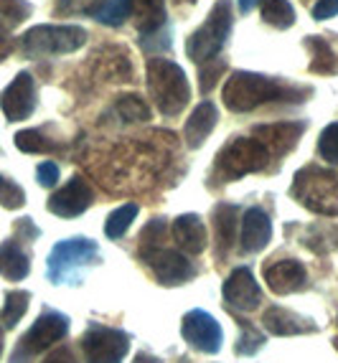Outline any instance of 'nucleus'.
<instances>
[{
	"label": "nucleus",
	"instance_id": "c03bdc74",
	"mask_svg": "<svg viewBox=\"0 0 338 363\" xmlns=\"http://www.w3.org/2000/svg\"><path fill=\"white\" fill-rule=\"evenodd\" d=\"M181 3H191V0H181Z\"/></svg>",
	"mask_w": 338,
	"mask_h": 363
},
{
	"label": "nucleus",
	"instance_id": "f257e3e1",
	"mask_svg": "<svg viewBox=\"0 0 338 363\" xmlns=\"http://www.w3.org/2000/svg\"><path fill=\"white\" fill-rule=\"evenodd\" d=\"M295 89L254 72H234L224 84V104L231 112H252V109L262 107L267 102H275V99L295 102Z\"/></svg>",
	"mask_w": 338,
	"mask_h": 363
},
{
	"label": "nucleus",
	"instance_id": "9d476101",
	"mask_svg": "<svg viewBox=\"0 0 338 363\" xmlns=\"http://www.w3.org/2000/svg\"><path fill=\"white\" fill-rule=\"evenodd\" d=\"M183 338L201 353H217L222 348V325L204 310H191L183 315Z\"/></svg>",
	"mask_w": 338,
	"mask_h": 363
},
{
	"label": "nucleus",
	"instance_id": "c9c22d12",
	"mask_svg": "<svg viewBox=\"0 0 338 363\" xmlns=\"http://www.w3.org/2000/svg\"><path fill=\"white\" fill-rule=\"evenodd\" d=\"M0 13H3L11 23H21L31 13V6L23 3V0H0Z\"/></svg>",
	"mask_w": 338,
	"mask_h": 363
},
{
	"label": "nucleus",
	"instance_id": "2eb2a0df",
	"mask_svg": "<svg viewBox=\"0 0 338 363\" xmlns=\"http://www.w3.org/2000/svg\"><path fill=\"white\" fill-rule=\"evenodd\" d=\"M265 282L275 295H290V292L305 290L308 272L295 259H280L265 267Z\"/></svg>",
	"mask_w": 338,
	"mask_h": 363
},
{
	"label": "nucleus",
	"instance_id": "f704fd0d",
	"mask_svg": "<svg viewBox=\"0 0 338 363\" xmlns=\"http://www.w3.org/2000/svg\"><path fill=\"white\" fill-rule=\"evenodd\" d=\"M224 69H227V64H224L222 59H212V61H206L204 69H201V91H212V86L217 84V79L224 74Z\"/></svg>",
	"mask_w": 338,
	"mask_h": 363
},
{
	"label": "nucleus",
	"instance_id": "e433bc0d",
	"mask_svg": "<svg viewBox=\"0 0 338 363\" xmlns=\"http://www.w3.org/2000/svg\"><path fill=\"white\" fill-rule=\"evenodd\" d=\"M38 176V183H41L43 188H54L56 181H59V165L56 163H41L36 170Z\"/></svg>",
	"mask_w": 338,
	"mask_h": 363
},
{
	"label": "nucleus",
	"instance_id": "79ce46f5",
	"mask_svg": "<svg viewBox=\"0 0 338 363\" xmlns=\"http://www.w3.org/2000/svg\"><path fill=\"white\" fill-rule=\"evenodd\" d=\"M133 363H160V361H158V358H153V356H148V353H138Z\"/></svg>",
	"mask_w": 338,
	"mask_h": 363
},
{
	"label": "nucleus",
	"instance_id": "7c9ffc66",
	"mask_svg": "<svg viewBox=\"0 0 338 363\" xmlns=\"http://www.w3.org/2000/svg\"><path fill=\"white\" fill-rule=\"evenodd\" d=\"M163 231H165L163 218H153L151 224L145 226L143 234H140V255L148 257V255H153L156 249H160V239H163Z\"/></svg>",
	"mask_w": 338,
	"mask_h": 363
},
{
	"label": "nucleus",
	"instance_id": "f3484780",
	"mask_svg": "<svg viewBox=\"0 0 338 363\" xmlns=\"http://www.w3.org/2000/svg\"><path fill=\"white\" fill-rule=\"evenodd\" d=\"M219 122V109L214 102H201L199 107L193 109L191 117L186 120V128H183V135H186L188 147H201L206 143V138L212 135V130L217 128Z\"/></svg>",
	"mask_w": 338,
	"mask_h": 363
},
{
	"label": "nucleus",
	"instance_id": "6ab92c4d",
	"mask_svg": "<svg viewBox=\"0 0 338 363\" xmlns=\"http://www.w3.org/2000/svg\"><path fill=\"white\" fill-rule=\"evenodd\" d=\"M302 125H262V128L254 130V138L260 140L262 145L272 152H278V155H283V152H288L290 147L295 145L298 138L302 135Z\"/></svg>",
	"mask_w": 338,
	"mask_h": 363
},
{
	"label": "nucleus",
	"instance_id": "423d86ee",
	"mask_svg": "<svg viewBox=\"0 0 338 363\" xmlns=\"http://www.w3.org/2000/svg\"><path fill=\"white\" fill-rule=\"evenodd\" d=\"M270 163V150L257 138H236L222 147L217 155V176L222 181H236L241 176L265 170Z\"/></svg>",
	"mask_w": 338,
	"mask_h": 363
},
{
	"label": "nucleus",
	"instance_id": "c85d7f7f",
	"mask_svg": "<svg viewBox=\"0 0 338 363\" xmlns=\"http://www.w3.org/2000/svg\"><path fill=\"white\" fill-rule=\"evenodd\" d=\"M115 109L125 122H143L151 117V109H148V104H145L138 94H122V97L117 99Z\"/></svg>",
	"mask_w": 338,
	"mask_h": 363
},
{
	"label": "nucleus",
	"instance_id": "bb28decb",
	"mask_svg": "<svg viewBox=\"0 0 338 363\" xmlns=\"http://www.w3.org/2000/svg\"><path fill=\"white\" fill-rule=\"evenodd\" d=\"M28 300L31 295L23 290H16V292H8L6 295V305H3V310H0V323H3V328H16L21 323V318L26 315V310H28Z\"/></svg>",
	"mask_w": 338,
	"mask_h": 363
},
{
	"label": "nucleus",
	"instance_id": "393cba45",
	"mask_svg": "<svg viewBox=\"0 0 338 363\" xmlns=\"http://www.w3.org/2000/svg\"><path fill=\"white\" fill-rule=\"evenodd\" d=\"M305 46H308L310 56H313V61H310V72L313 74H336L338 72L336 54H333V49L323 41V38L308 36L305 38Z\"/></svg>",
	"mask_w": 338,
	"mask_h": 363
},
{
	"label": "nucleus",
	"instance_id": "4468645a",
	"mask_svg": "<svg viewBox=\"0 0 338 363\" xmlns=\"http://www.w3.org/2000/svg\"><path fill=\"white\" fill-rule=\"evenodd\" d=\"M145 259L151 262L153 274L158 277V282L163 285H181L186 279L193 277V264L175 249H156L153 255H148Z\"/></svg>",
	"mask_w": 338,
	"mask_h": 363
},
{
	"label": "nucleus",
	"instance_id": "dca6fc26",
	"mask_svg": "<svg viewBox=\"0 0 338 363\" xmlns=\"http://www.w3.org/2000/svg\"><path fill=\"white\" fill-rule=\"evenodd\" d=\"M272 239V221L262 208H249L241 218V249L262 252Z\"/></svg>",
	"mask_w": 338,
	"mask_h": 363
},
{
	"label": "nucleus",
	"instance_id": "4c0bfd02",
	"mask_svg": "<svg viewBox=\"0 0 338 363\" xmlns=\"http://www.w3.org/2000/svg\"><path fill=\"white\" fill-rule=\"evenodd\" d=\"M338 13V0H318L313 6V18L315 21H328Z\"/></svg>",
	"mask_w": 338,
	"mask_h": 363
},
{
	"label": "nucleus",
	"instance_id": "a19ab883",
	"mask_svg": "<svg viewBox=\"0 0 338 363\" xmlns=\"http://www.w3.org/2000/svg\"><path fill=\"white\" fill-rule=\"evenodd\" d=\"M236 3H239V11L241 13H249L254 6H257V3H260V0H236Z\"/></svg>",
	"mask_w": 338,
	"mask_h": 363
},
{
	"label": "nucleus",
	"instance_id": "4be33fe9",
	"mask_svg": "<svg viewBox=\"0 0 338 363\" xmlns=\"http://www.w3.org/2000/svg\"><path fill=\"white\" fill-rule=\"evenodd\" d=\"M28 269H31L28 255H26L18 244L16 242L0 244V274L3 277L18 282V279H23L28 274Z\"/></svg>",
	"mask_w": 338,
	"mask_h": 363
},
{
	"label": "nucleus",
	"instance_id": "39448f33",
	"mask_svg": "<svg viewBox=\"0 0 338 363\" xmlns=\"http://www.w3.org/2000/svg\"><path fill=\"white\" fill-rule=\"evenodd\" d=\"M87 43V30L82 26H33L21 38V49L31 59L38 56L74 54Z\"/></svg>",
	"mask_w": 338,
	"mask_h": 363
},
{
	"label": "nucleus",
	"instance_id": "72a5a7b5",
	"mask_svg": "<svg viewBox=\"0 0 338 363\" xmlns=\"http://www.w3.org/2000/svg\"><path fill=\"white\" fill-rule=\"evenodd\" d=\"M262 343H265V335H260L254 328L244 325V333H241L239 343H236V353H241V356H249V353H257L262 348Z\"/></svg>",
	"mask_w": 338,
	"mask_h": 363
},
{
	"label": "nucleus",
	"instance_id": "0eeeda50",
	"mask_svg": "<svg viewBox=\"0 0 338 363\" xmlns=\"http://www.w3.org/2000/svg\"><path fill=\"white\" fill-rule=\"evenodd\" d=\"M82 348H84L87 363H122L130 348V338L115 328L94 325L82 338Z\"/></svg>",
	"mask_w": 338,
	"mask_h": 363
},
{
	"label": "nucleus",
	"instance_id": "412c9836",
	"mask_svg": "<svg viewBox=\"0 0 338 363\" xmlns=\"http://www.w3.org/2000/svg\"><path fill=\"white\" fill-rule=\"evenodd\" d=\"M214 234H217L219 255H227L231 244L236 242V206L229 203H219L214 208Z\"/></svg>",
	"mask_w": 338,
	"mask_h": 363
},
{
	"label": "nucleus",
	"instance_id": "37998d69",
	"mask_svg": "<svg viewBox=\"0 0 338 363\" xmlns=\"http://www.w3.org/2000/svg\"><path fill=\"white\" fill-rule=\"evenodd\" d=\"M0 356H3V330H0Z\"/></svg>",
	"mask_w": 338,
	"mask_h": 363
},
{
	"label": "nucleus",
	"instance_id": "9b49d317",
	"mask_svg": "<svg viewBox=\"0 0 338 363\" xmlns=\"http://www.w3.org/2000/svg\"><path fill=\"white\" fill-rule=\"evenodd\" d=\"M0 107L11 122H21L31 117V112L36 107V86H33V77L28 72H21L6 86V91L0 94Z\"/></svg>",
	"mask_w": 338,
	"mask_h": 363
},
{
	"label": "nucleus",
	"instance_id": "2f4dec72",
	"mask_svg": "<svg viewBox=\"0 0 338 363\" xmlns=\"http://www.w3.org/2000/svg\"><path fill=\"white\" fill-rule=\"evenodd\" d=\"M318 152H320V157H323V160L338 165V122L328 125V128L320 133Z\"/></svg>",
	"mask_w": 338,
	"mask_h": 363
},
{
	"label": "nucleus",
	"instance_id": "7ed1b4c3",
	"mask_svg": "<svg viewBox=\"0 0 338 363\" xmlns=\"http://www.w3.org/2000/svg\"><path fill=\"white\" fill-rule=\"evenodd\" d=\"M290 194L308 211L318 216H338V173L318 165H308L295 173Z\"/></svg>",
	"mask_w": 338,
	"mask_h": 363
},
{
	"label": "nucleus",
	"instance_id": "f8f14e48",
	"mask_svg": "<svg viewBox=\"0 0 338 363\" xmlns=\"http://www.w3.org/2000/svg\"><path fill=\"white\" fill-rule=\"evenodd\" d=\"M92 203V188L84 178L74 176L64 188H59L51 199H48V211L61 218H74L84 213Z\"/></svg>",
	"mask_w": 338,
	"mask_h": 363
},
{
	"label": "nucleus",
	"instance_id": "6e6552de",
	"mask_svg": "<svg viewBox=\"0 0 338 363\" xmlns=\"http://www.w3.org/2000/svg\"><path fill=\"white\" fill-rule=\"evenodd\" d=\"M94 257H97V244L84 239V236L59 242L51 249V255H48V279L51 282H61L72 269L89 264V259H94Z\"/></svg>",
	"mask_w": 338,
	"mask_h": 363
},
{
	"label": "nucleus",
	"instance_id": "ddd939ff",
	"mask_svg": "<svg viewBox=\"0 0 338 363\" xmlns=\"http://www.w3.org/2000/svg\"><path fill=\"white\" fill-rule=\"evenodd\" d=\"M224 297H227V303L234 305L241 313H252L262 303L260 285H257V279L247 267H239L229 274V279L224 282Z\"/></svg>",
	"mask_w": 338,
	"mask_h": 363
},
{
	"label": "nucleus",
	"instance_id": "f03ea898",
	"mask_svg": "<svg viewBox=\"0 0 338 363\" xmlns=\"http://www.w3.org/2000/svg\"><path fill=\"white\" fill-rule=\"evenodd\" d=\"M148 89H151L156 107L165 117L181 115L191 99V86H188L183 69L173 61L160 59V56L148 59Z\"/></svg>",
	"mask_w": 338,
	"mask_h": 363
},
{
	"label": "nucleus",
	"instance_id": "5701e85b",
	"mask_svg": "<svg viewBox=\"0 0 338 363\" xmlns=\"http://www.w3.org/2000/svg\"><path fill=\"white\" fill-rule=\"evenodd\" d=\"M87 13L109 28H120L130 18V0H94L87 6Z\"/></svg>",
	"mask_w": 338,
	"mask_h": 363
},
{
	"label": "nucleus",
	"instance_id": "b1692460",
	"mask_svg": "<svg viewBox=\"0 0 338 363\" xmlns=\"http://www.w3.org/2000/svg\"><path fill=\"white\" fill-rule=\"evenodd\" d=\"M265 328L272 335H298L305 333V330H313L310 325H302V320L295 313H290L285 308H270L262 318Z\"/></svg>",
	"mask_w": 338,
	"mask_h": 363
},
{
	"label": "nucleus",
	"instance_id": "c756f323",
	"mask_svg": "<svg viewBox=\"0 0 338 363\" xmlns=\"http://www.w3.org/2000/svg\"><path fill=\"white\" fill-rule=\"evenodd\" d=\"M16 145H18V150H23V152H51L54 150V143L43 138L41 133H36V130H21V133L16 135Z\"/></svg>",
	"mask_w": 338,
	"mask_h": 363
},
{
	"label": "nucleus",
	"instance_id": "473e14b6",
	"mask_svg": "<svg viewBox=\"0 0 338 363\" xmlns=\"http://www.w3.org/2000/svg\"><path fill=\"white\" fill-rule=\"evenodd\" d=\"M0 203L6 208H21L26 203L23 188L6 176H0Z\"/></svg>",
	"mask_w": 338,
	"mask_h": 363
},
{
	"label": "nucleus",
	"instance_id": "58836bf2",
	"mask_svg": "<svg viewBox=\"0 0 338 363\" xmlns=\"http://www.w3.org/2000/svg\"><path fill=\"white\" fill-rule=\"evenodd\" d=\"M11 54V36H8L6 26H0V61Z\"/></svg>",
	"mask_w": 338,
	"mask_h": 363
},
{
	"label": "nucleus",
	"instance_id": "ea45409f",
	"mask_svg": "<svg viewBox=\"0 0 338 363\" xmlns=\"http://www.w3.org/2000/svg\"><path fill=\"white\" fill-rule=\"evenodd\" d=\"M43 363H74V358L69 356V351H56L54 356H48Z\"/></svg>",
	"mask_w": 338,
	"mask_h": 363
},
{
	"label": "nucleus",
	"instance_id": "20e7f679",
	"mask_svg": "<svg viewBox=\"0 0 338 363\" xmlns=\"http://www.w3.org/2000/svg\"><path fill=\"white\" fill-rule=\"evenodd\" d=\"M234 23V13H231L229 0H219L212 8L206 23L199 30H193L186 41V54L193 64H206V61L217 59V54L224 49V43L231 33Z\"/></svg>",
	"mask_w": 338,
	"mask_h": 363
},
{
	"label": "nucleus",
	"instance_id": "cd10ccee",
	"mask_svg": "<svg viewBox=\"0 0 338 363\" xmlns=\"http://www.w3.org/2000/svg\"><path fill=\"white\" fill-rule=\"evenodd\" d=\"M135 216H138V203H125V206L115 208V211L107 216V224H104V234L109 239H120L127 234V229L133 226Z\"/></svg>",
	"mask_w": 338,
	"mask_h": 363
},
{
	"label": "nucleus",
	"instance_id": "a211bd4d",
	"mask_svg": "<svg viewBox=\"0 0 338 363\" xmlns=\"http://www.w3.org/2000/svg\"><path fill=\"white\" fill-rule=\"evenodd\" d=\"M173 239L175 244L188 255H201L206 249V229L199 216L183 213L173 221Z\"/></svg>",
	"mask_w": 338,
	"mask_h": 363
},
{
	"label": "nucleus",
	"instance_id": "aec40b11",
	"mask_svg": "<svg viewBox=\"0 0 338 363\" xmlns=\"http://www.w3.org/2000/svg\"><path fill=\"white\" fill-rule=\"evenodd\" d=\"M130 16H135V26L143 36L156 33L165 26L163 0H130Z\"/></svg>",
	"mask_w": 338,
	"mask_h": 363
},
{
	"label": "nucleus",
	"instance_id": "1a4fd4ad",
	"mask_svg": "<svg viewBox=\"0 0 338 363\" xmlns=\"http://www.w3.org/2000/svg\"><path fill=\"white\" fill-rule=\"evenodd\" d=\"M67 330H69L67 315L51 313V310H48V313H43L41 318L31 325V330L23 335V340H21L18 351L26 353V356H36V353L51 348L56 340L64 338V335H67Z\"/></svg>",
	"mask_w": 338,
	"mask_h": 363
},
{
	"label": "nucleus",
	"instance_id": "a878e982",
	"mask_svg": "<svg viewBox=\"0 0 338 363\" xmlns=\"http://www.w3.org/2000/svg\"><path fill=\"white\" fill-rule=\"evenodd\" d=\"M260 13L262 21L272 28L285 30L295 23V11L290 6V0H260Z\"/></svg>",
	"mask_w": 338,
	"mask_h": 363
}]
</instances>
